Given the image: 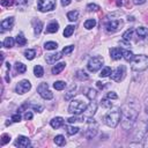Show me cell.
<instances>
[{
	"label": "cell",
	"instance_id": "cell-51",
	"mask_svg": "<svg viewBox=\"0 0 148 148\" xmlns=\"http://www.w3.org/2000/svg\"><path fill=\"white\" fill-rule=\"evenodd\" d=\"M145 2H146V0H134V3L135 5H142Z\"/></svg>",
	"mask_w": 148,
	"mask_h": 148
},
{
	"label": "cell",
	"instance_id": "cell-40",
	"mask_svg": "<svg viewBox=\"0 0 148 148\" xmlns=\"http://www.w3.org/2000/svg\"><path fill=\"white\" fill-rule=\"evenodd\" d=\"M96 95H97L96 90H94V89H88V92H87V97H88L90 101H92V99L96 97Z\"/></svg>",
	"mask_w": 148,
	"mask_h": 148
},
{
	"label": "cell",
	"instance_id": "cell-37",
	"mask_svg": "<svg viewBox=\"0 0 148 148\" xmlns=\"http://www.w3.org/2000/svg\"><path fill=\"white\" fill-rule=\"evenodd\" d=\"M101 104H102V106H104V108H106V109H110V108L112 106L111 99H110V98H108V97H104V98H102V101H101Z\"/></svg>",
	"mask_w": 148,
	"mask_h": 148
},
{
	"label": "cell",
	"instance_id": "cell-11",
	"mask_svg": "<svg viewBox=\"0 0 148 148\" xmlns=\"http://www.w3.org/2000/svg\"><path fill=\"white\" fill-rule=\"evenodd\" d=\"M31 88V83L28 81V80H22L20 81L17 84H16V88H15V91L17 94H25L28 90H30Z\"/></svg>",
	"mask_w": 148,
	"mask_h": 148
},
{
	"label": "cell",
	"instance_id": "cell-27",
	"mask_svg": "<svg viewBox=\"0 0 148 148\" xmlns=\"http://www.w3.org/2000/svg\"><path fill=\"white\" fill-rule=\"evenodd\" d=\"M34 73H35V75L37 77H42L44 75V69H43V67L40 65H37V66L34 67Z\"/></svg>",
	"mask_w": 148,
	"mask_h": 148
},
{
	"label": "cell",
	"instance_id": "cell-49",
	"mask_svg": "<svg viewBox=\"0 0 148 148\" xmlns=\"http://www.w3.org/2000/svg\"><path fill=\"white\" fill-rule=\"evenodd\" d=\"M72 2V0H61V5L65 7V6H68L69 3Z\"/></svg>",
	"mask_w": 148,
	"mask_h": 148
},
{
	"label": "cell",
	"instance_id": "cell-3",
	"mask_svg": "<svg viewBox=\"0 0 148 148\" xmlns=\"http://www.w3.org/2000/svg\"><path fill=\"white\" fill-rule=\"evenodd\" d=\"M120 117H121L120 110L116 109V110L110 111V112H108V113L105 114V117H104V121H105V124H106L109 127L114 128V127L119 124V121H120Z\"/></svg>",
	"mask_w": 148,
	"mask_h": 148
},
{
	"label": "cell",
	"instance_id": "cell-7",
	"mask_svg": "<svg viewBox=\"0 0 148 148\" xmlns=\"http://www.w3.org/2000/svg\"><path fill=\"white\" fill-rule=\"evenodd\" d=\"M37 8L40 12H50L56 8V0H38Z\"/></svg>",
	"mask_w": 148,
	"mask_h": 148
},
{
	"label": "cell",
	"instance_id": "cell-23",
	"mask_svg": "<svg viewBox=\"0 0 148 148\" xmlns=\"http://www.w3.org/2000/svg\"><path fill=\"white\" fill-rule=\"evenodd\" d=\"M77 17H79V12H77V10H71V12L67 13V18H68L69 21H72V22L76 21Z\"/></svg>",
	"mask_w": 148,
	"mask_h": 148
},
{
	"label": "cell",
	"instance_id": "cell-41",
	"mask_svg": "<svg viewBox=\"0 0 148 148\" xmlns=\"http://www.w3.org/2000/svg\"><path fill=\"white\" fill-rule=\"evenodd\" d=\"M87 9H88L89 12H97V10L99 9V6H98V5H95V3H89V5L87 6Z\"/></svg>",
	"mask_w": 148,
	"mask_h": 148
},
{
	"label": "cell",
	"instance_id": "cell-54",
	"mask_svg": "<svg viewBox=\"0 0 148 148\" xmlns=\"http://www.w3.org/2000/svg\"><path fill=\"white\" fill-rule=\"evenodd\" d=\"M146 104H147V108H148V99H147V102H146Z\"/></svg>",
	"mask_w": 148,
	"mask_h": 148
},
{
	"label": "cell",
	"instance_id": "cell-8",
	"mask_svg": "<svg viewBox=\"0 0 148 148\" xmlns=\"http://www.w3.org/2000/svg\"><path fill=\"white\" fill-rule=\"evenodd\" d=\"M37 91H38V94H39L44 99H52V98H53V94H52L51 90L49 89V84H47L46 82L39 83V86L37 87Z\"/></svg>",
	"mask_w": 148,
	"mask_h": 148
},
{
	"label": "cell",
	"instance_id": "cell-30",
	"mask_svg": "<svg viewBox=\"0 0 148 148\" xmlns=\"http://www.w3.org/2000/svg\"><path fill=\"white\" fill-rule=\"evenodd\" d=\"M111 73H112V71H111V67H109V66H105L102 71H101V74H99V76L101 77H106V76H109V75H111Z\"/></svg>",
	"mask_w": 148,
	"mask_h": 148
},
{
	"label": "cell",
	"instance_id": "cell-26",
	"mask_svg": "<svg viewBox=\"0 0 148 148\" xmlns=\"http://www.w3.org/2000/svg\"><path fill=\"white\" fill-rule=\"evenodd\" d=\"M15 69H16V72L18 74H23L27 71V66L24 64H22V62H16L15 64Z\"/></svg>",
	"mask_w": 148,
	"mask_h": 148
},
{
	"label": "cell",
	"instance_id": "cell-39",
	"mask_svg": "<svg viewBox=\"0 0 148 148\" xmlns=\"http://www.w3.org/2000/svg\"><path fill=\"white\" fill-rule=\"evenodd\" d=\"M75 88H76V86H75V84L71 87V89H69V91L67 92V95H65V99H67V101H68V99H71V97H72L73 95H75V92H74Z\"/></svg>",
	"mask_w": 148,
	"mask_h": 148
},
{
	"label": "cell",
	"instance_id": "cell-15",
	"mask_svg": "<svg viewBox=\"0 0 148 148\" xmlns=\"http://www.w3.org/2000/svg\"><path fill=\"white\" fill-rule=\"evenodd\" d=\"M110 57L113 60H119L123 57V50L120 47H112L110 50Z\"/></svg>",
	"mask_w": 148,
	"mask_h": 148
},
{
	"label": "cell",
	"instance_id": "cell-25",
	"mask_svg": "<svg viewBox=\"0 0 148 148\" xmlns=\"http://www.w3.org/2000/svg\"><path fill=\"white\" fill-rule=\"evenodd\" d=\"M15 42L17 43V45H18V46H23V45H25V44H27V39H25V37H23V35H22V34H18V35L16 36Z\"/></svg>",
	"mask_w": 148,
	"mask_h": 148
},
{
	"label": "cell",
	"instance_id": "cell-33",
	"mask_svg": "<svg viewBox=\"0 0 148 148\" xmlns=\"http://www.w3.org/2000/svg\"><path fill=\"white\" fill-rule=\"evenodd\" d=\"M66 132L68 135H74L79 132V127L76 126H66Z\"/></svg>",
	"mask_w": 148,
	"mask_h": 148
},
{
	"label": "cell",
	"instance_id": "cell-19",
	"mask_svg": "<svg viewBox=\"0 0 148 148\" xmlns=\"http://www.w3.org/2000/svg\"><path fill=\"white\" fill-rule=\"evenodd\" d=\"M65 66H66V64L65 62H59V64H56L53 67H52V69H51V72H52V74H59L64 68H65Z\"/></svg>",
	"mask_w": 148,
	"mask_h": 148
},
{
	"label": "cell",
	"instance_id": "cell-44",
	"mask_svg": "<svg viewBox=\"0 0 148 148\" xmlns=\"http://www.w3.org/2000/svg\"><path fill=\"white\" fill-rule=\"evenodd\" d=\"M14 3V0H1V5L3 7H9Z\"/></svg>",
	"mask_w": 148,
	"mask_h": 148
},
{
	"label": "cell",
	"instance_id": "cell-12",
	"mask_svg": "<svg viewBox=\"0 0 148 148\" xmlns=\"http://www.w3.org/2000/svg\"><path fill=\"white\" fill-rule=\"evenodd\" d=\"M96 110H97V103H96L95 101H92V102H91V103L86 108V110L83 111V118L92 117V116L95 114Z\"/></svg>",
	"mask_w": 148,
	"mask_h": 148
},
{
	"label": "cell",
	"instance_id": "cell-9",
	"mask_svg": "<svg viewBox=\"0 0 148 148\" xmlns=\"http://www.w3.org/2000/svg\"><path fill=\"white\" fill-rule=\"evenodd\" d=\"M123 25V21L119 18H114V20H110L105 23V30L108 32H116L118 31Z\"/></svg>",
	"mask_w": 148,
	"mask_h": 148
},
{
	"label": "cell",
	"instance_id": "cell-1",
	"mask_svg": "<svg viewBox=\"0 0 148 148\" xmlns=\"http://www.w3.org/2000/svg\"><path fill=\"white\" fill-rule=\"evenodd\" d=\"M139 111H140V103L136 98H133V97L128 98L121 105L120 120H121V126L124 130H130L133 126V124L138 119Z\"/></svg>",
	"mask_w": 148,
	"mask_h": 148
},
{
	"label": "cell",
	"instance_id": "cell-13",
	"mask_svg": "<svg viewBox=\"0 0 148 148\" xmlns=\"http://www.w3.org/2000/svg\"><path fill=\"white\" fill-rule=\"evenodd\" d=\"M14 24V17H7L5 18L3 21H1V24H0V28H1V32H5L6 30H10Z\"/></svg>",
	"mask_w": 148,
	"mask_h": 148
},
{
	"label": "cell",
	"instance_id": "cell-43",
	"mask_svg": "<svg viewBox=\"0 0 148 148\" xmlns=\"http://www.w3.org/2000/svg\"><path fill=\"white\" fill-rule=\"evenodd\" d=\"M9 140H10V136H9L8 134H2V136H1V145H2V146L6 145Z\"/></svg>",
	"mask_w": 148,
	"mask_h": 148
},
{
	"label": "cell",
	"instance_id": "cell-10",
	"mask_svg": "<svg viewBox=\"0 0 148 148\" xmlns=\"http://www.w3.org/2000/svg\"><path fill=\"white\" fill-rule=\"evenodd\" d=\"M126 69H125V66H119V67H117L112 73H111V79L113 80V81H116V82H120L123 79H124V76H125V72Z\"/></svg>",
	"mask_w": 148,
	"mask_h": 148
},
{
	"label": "cell",
	"instance_id": "cell-53",
	"mask_svg": "<svg viewBox=\"0 0 148 148\" xmlns=\"http://www.w3.org/2000/svg\"><path fill=\"white\" fill-rule=\"evenodd\" d=\"M145 147H148V135L146 136V140H145V143H143Z\"/></svg>",
	"mask_w": 148,
	"mask_h": 148
},
{
	"label": "cell",
	"instance_id": "cell-5",
	"mask_svg": "<svg viewBox=\"0 0 148 148\" xmlns=\"http://www.w3.org/2000/svg\"><path fill=\"white\" fill-rule=\"evenodd\" d=\"M88 120V124H89V126H88V128H87V131H86V133H84V135H86V138L87 139H92V138H95V135L97 134V130H98V126H97V124H96V121H95V119L92 118V117H89V118H87Z\"/></svg>",
	"mask_w": 148,
	"mask_h": 148
},
{
	"label": "cell",
	"instance_id": "cell-18",
	"mask_svg": "<svg viewBox=\"0 0 148 148\" xmlns=\"http://www.w3.org/2000/svg\"><path fill=\"white\" fill-rule=\"evenodd\" d=\"M58 28H59L58 22L53 21V22H51V23H50V24L46 27L45 32H46V34H53V32H57V31H58Z\"/></svg>",
	"mask_w": 148,
	"mask_h": 148
},
{
	"label": "cell",
	"instance_id": "cell-20",
	"mask_svg": "<svg viewBox=\"0 0 148 148\" xmlns=\"http://www.w3.org/2000/svg\"><path fill=\"white\" fill-rule=\"evenodd\" d=\"M42 28H43V22L42 21L37 20V21L34 22V31H35V35L38 36L40 34V31H42Z\"/></svg>",
	"mask_w": 148,
	"mask_h": 148
},
{
	"label": "cell",
	"instance_id": "cell-32",
	"mask_svg": "<svg viewBox=\"0 0 148 148\" xmlns=\"http://www.w3.org/2000/svg\"><path fill=\"white\" fill-rule=\"evenodd\" d=\"M95 25H96V21H95L94 18H89V20H87V21L84 22V28L88 29V30L92 29Z\"/></svg>",
	"mask_w": 148,
	"mask_h": 148
},
{
	"label": "cell",
	"instance_id": "cell-24",
	"mask_svg": "<svg viewBox=\"0 0 148 148\" xmlns=\"http://www.w3.org/2000/svg\"><path fill=\"white\" fill-rule=\"evenodd\" d=\"M14 38L13 37H6L5 38V40H3V43H2V46H5V47H8V49H10V47H13L14 46Z\"/></svg>",
	"mask_w": 148,
	"mask_h": 148
},
{
	"label": "cell",
	"instance_id": "cell-16",
	"mask_svg": "<svg viewBox=\"0 0 148 148\" xmlns=\"http://www.w3.org/2000/svg\"><path fill=\"white\" fill-rule=\"evenodd\" d=\"M62 52H57V53H54V54H49V56H46V58H45V60H46V62H49V64H54L57 60H59L62 56Z\"/></svg>",
	"mask_w": 148,
	"mask_h": 148
},
{
	"label": "cell",
	"instance_id": "cell-34",
	"mask_svg": "<svg viewBox=\"0 0 148 148\" xmlns=\"http://www.w3.org/2000/svg\"><path fill=\"white\" fill-rule=\"evenodd\" d=\"M58 47V44L56 42H46L44 44V49L45 50H56Z\"/></svg>",
	"mask_w": 148,
	"mask_h": 148
},
{
	"label": "cell",
	"instance_id": "cell-38",
	"mask_svg": "<svg viewBox=\"0 0 148 148\" xmlns=\"http://www.w3.org/2000/svg\"><path fill=\"white\" fill-rule=\"evenodd\" d=\"M53 87H54V89H57V90H62V89L66 87V82H64V81H56V82L53 83Z\"/></svg>",
	"mask_w": 148,
	"mask_h": 148
},
{
	"label": "cell",
	"instance_id": "cell-36",
	"mask_svg": "<svg viewBox=\"0 0 148 148\" xmlns=\"http://www.w3.org/2000/svg\"><path fill=\"white\" fill-rule=\"evenodd\" d=\"M133 32H134V30H133V29H127V30L123 34V39H124V40H130V39L132 38Z\"/></svg>",
	"mask_w": 148,
	"mask_h": 148
},
{
	"label": "cell",
	"instance_id": "cell-52",
	"mask_svg": "<svg viewBox=\"0 0 148 148\" xmlns=\"http://www.w3.org/2000/svg\"><path fill=\"white\" fill-rule=\"evenodd\" d=\"M97 87H98L99 89H103V88H104V84H103L102 82H97Z\"/></svg>",
	"mask_w": 148,
	"mask_h": 148
},
{
	"label": "cell",
	"instance_id": "cell-48",
	"mask_svg": "<svg viewBox=\"0 0 148 148\" xmlns=\"http://www.w3.org/2000/svg\"><path fill=\"white\" fill-rule=\"evenodd\" d=\"M24 119H25V120H30V119H32V113H31L30 111H27V112L24 113Z\"/></svg>",
	"mask_w": 148,
	"mask_h": 148
},
{
	"label": "cell",
	"instance_id": "cell-6",
	"mask_svg": "<svg viewBox=\"0 0 148 148\" xmlns=\"http://www.w3.org/2000/svg\"><path fill=\"white\" fill-rule=\"evenodd\" d=\"M102 65H103V58H101V57H92V58L89 59V61L87 64V68H88L89 72L95 73V72H97L102 67Z\"/></svg>",
	"mask_w": 148,
	"mask_h": 148
},
{
	"label": "cell",
	"instance_id": "cell-42",
	"mask_svg": "<svg viewBox=\"0 0 148 148\" xmlns=\"http://www.w3.org/2000/svg\"><path fill=\"white\" fill-rule=\"evenodd\" d=\"M73 50H74V46H73V45H68V46H65V47L62 49V51H61V52H62V54H65V56H66V54H69Z\"/></svg>",
	"mask_w": 148,
	"mask_h": 148
},
{
	"label": "cell",
	"instance_id": "cell-29",
	"mask_svg": "<svg viewBox=\"0 0 148 148\" xmlns=\"http://www.w3.org/2000/svg\"><path fill=\"white\" fill-rule=\"evenodd\" d=\"M74 29H75L74 25H67V27L65 28V30H64V36H65V37H71L72 34L74 32Z\"/></svg>",
	"mask_w": 148,
	"mask_h": 148
},
{
	"label": "cell",
	"instance_id": "cell-2",
	"mask_svg": "<svg viewBox=\"0 0 148 148\" xmlns=\"http://www.w3.org/2000/svg\"><path fill=\"white\" fill-rule=\"evenodd\" d=\"M132 62V69L135 72H142L148 68V56L140 54V56H134Z\"/></svg>",
	"mask_w": 148,
	"mask_h": 148
},
{
	"label": "cell",
	"instance_id": "cell-50",
	"mask_svg": "<svg viewBox=\"0 0 148 148\" xmlns=\"http://www.w3.org/2000/svg\"><path fill=\"white\" fill-rule=\"evenodd\" d=\"M27 2H28V0H16L17 5H25Z\"/></svg>",
	"mask_w": 148,
	"mask_h": 148
},
{
	"label": "cell",
	"instance_id": "cell-45",
	"mask_svg": "<svg viewBox=\"0 0 148 148\" xmlns=\"http://www.w3.org/2000/svg\"><path fill=\"white\" fill-rule=\"evenodd\" d=\"M106 97L110 98V99H117V98H118V96H117V94H116L114 91H110V92H108V94H106Z\"/></svg>",
	"mask_w": 148,
	"mask_h": 148
},
{
	"label": "cell",
	"instance_id": "cell-47",
	"mask_svg": "<svg viewBox=\"0 0 148 148\" xmlns=\"http://www.w3.org/2000/svg\"><path fill=\"white\" fill-rule=\"evenodd\" d=\"M31 108H32L35 111H37V112H42V111H43V106H42V105H35V104H34V105H31Z\"/></svg>",
	"mask_w": 148,
	"mask_h": 148
},
{
	"label": "cell",
	"instance_id": "cell-4",
	"mask_svg": "<svg viewBox=\"0 0 148 148\" xmlns=\"http://www.w3.org/2000/svg\"><path fill=\"white\" fill-rule=\"evenodd\" d=\"M87 106H88V104H87L84 101H82V99H80V98L73 99V101L71 102L69 106H68V112L79 116L80 113H82V112L86 110Z\"/></svg>",
	"mask_w": 148,
	"mask_h": 148
},
{
	"label": "cell",
	"instance_id": "cell-31",
	"mask_svg": "<svg viewBox=\"0 0 148 148\" xmlns=\"http://www.w3.org/2000/svg\"><path fill=\"white\" fill-rule=\"evenodd\" d=\"M54 143L56 145H58V146H64L65 143H66V140H65V138H64V135H56V138H54Z\"/></svg>",
	"mask_w": 148,
	"mask_h": 148
},
{
	"label": "cell",
	"instance_id": "cell-46",
	"mask_svg": "<svg viewBox=\"0 0 148 148\" xmlns=\"http://www.w3.org/2000/svg\"><path fill=\"white\" fill-rule=\"evenodd\" d=\"M12 120H13V121H15V123L20 121V120H21V116H20V113L17 112V113L13 114V116H12Z\"/></svg>",
	"mask_w": 148,
	"mask_h": 148
},
{
	"label": "cell",
	"instance_id": "cell-17",
	"mask_svg": "<svg viewBox=\"0 0 148 148\" xmlns=\"http://www.w3.org/2000/svg\"><path fill=\"white\" fill-rule=\"evenodd\" d=\"M50 125H51V127L57 130V128H59V127H61L64 125V119L61 117H56L50 121Z\"/></svg>",
	"mask_w": 148,
	"mask_h": 148
},
{
	"label": "cell",
	"instance_id": "cell-14",
	"mask_svg": "<svg viewBox=\"0 0 148 148\" xmlns=\"http://www.w3.org/2000/svg\"><path fill=\"white\" fill-rule=\"evenodd\" d=\"M15 146L20 147V148H27L30 146V140L24 135H20V136H17V139L15 141Z\"/></svg>",
	"mask_w": 148,
	"mask_h": 148
},
{
	"label": "cell",
	"instance_id": "cell-22",
	"mask_svg": "<svg viewBox=\"0 0 148 148\" xmlns=\"http://www.w3.org/2000/svg\"><path fill=\"white\" fill-rule=\"evenodd\" d=\"M123 58L126 60V61H132L133 58H134V54L132 51L130 50H123Z\"/></svg>",
	"mask_w": 148,
	"mask_h": 148
},
{
	"label": "cell",
	"instance_id": "cell-35",
	"mask_svg": "<svg viewBox=\"0 0 148 148\" xmlns=\"http://www.w3.org/2000/svg\"><path fill=\"white\" fill-rule=\"evenodd\" d=\"M24 56H25V58L28 59V60H32L34 58H35V56H36V51L35 50H27V51H24Z\"/></svg>",
	"mask_w": 148,
	"mask_h": 148
},
{
	"label": "cell",
	"instance_id": "cell-28",
	"mask_svg": "<svg viewBox=\"0 0 148 148\" xmlns=\"http://www.w3.org/2000/svg\"><path fill=\"white\" fill-rule=\"evenodd\" d=\"M75 76H76V79H79V80H81V81H83V80H88V74L84 72V71H77L76 72V74H75Z\"/></svg>",
	"mask_w": 148,
	"mask_h": 148
},
{
	"label": "cell",
	"instance_id": "cell-21",
	"mask_svg": "<svg viewBox=\"0 0 148 148\" xmlns=\"http://www.w3.org/2000/svg\"><path fill=\"white\" fill-rule=\"evenodd\" d=\"M136 34H138V36L140 38H146L148 36V29L145 28V27H139L136 29Z\"/></svg>",
	"mask_w": 148,
	"mask_h": 148
}]
</instances>
